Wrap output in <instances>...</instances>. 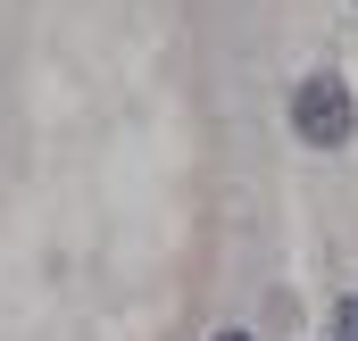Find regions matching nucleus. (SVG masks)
Returning a JSON list of instances; mask_svg holds the SVG:
<instances>
[{
    "label": "nucleus",
    "instance_id": "nucleus-1",
    "mask_svg": "<svg viewBox=\"0 0 358 341\" xmlns=\"http://www.w3.org/2000/svg\"><path fill=\"white\" fill-rule=\"evenodd\" d=\"M292 133H300L308 150H342V142L358 133L350 84H342L334 67H317V75H300V84H292Z\"/></svg>",
    "mask_w": 358,
    "mask_h": 341
},
{
    "label": "nucleus",
    "instance_id": "nucleus-2",
    "mask_svg": "<svg viewBox=\"0 0 358 341\" xmlns=\"http://www.w3.org/2000/svg\"><path fill=\"white\" fill-rule=\"evenodd\" d=\"M334 341H358V300H342V308H334Z\"/></svg>",
    "mask_w": 358,
    "mask_h": 341
},
{
    "label": "nucleus",
    "instance_id": "nucleus-3",
    "mask_svg": "<svg viewBox=\"0 0 358 341\" xmlns=\"http://www.w3.org/2000/svg\"><path fill=\"white\" fill-rule=\"evenodd\" d=\"M217 341H250V333H234V325H225V333H217Z\"/></svg>",
    "mask_w": 358,
    "mask_h": 341
}]
</instances>
